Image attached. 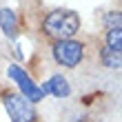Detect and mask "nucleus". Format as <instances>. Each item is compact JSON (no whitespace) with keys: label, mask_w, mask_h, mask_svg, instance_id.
I'll return each mask as SVG.
<instances>
[{"label":"nucleus","mask_w":122,"mask_h":122,"mask_svg":"<svg viewBox=\"0 0 122 122\" xmlns=\"http://www.w3.org/2000/svg\"><path fill=\"white\" fill-rule=\"evenodd\" d=\"M40 91L45 93V96L51 93V96H56V98H67L71 93V87H69V82H67L64 76H53L49 82H45V87H40Z\"/></svg>","instance_id":"5"},{"label":"nucleus","mask_w":122,"mask_h":122,"mask_svg":"<svg viewBox=\"0 0 122 122\" xmlns=\"http://www.w3.org/2000/svg\"><path fill=\"white\" fill-rule=\"evenodd\" d=\"M107 25H109V29H120V13L111 11L109 16H107Z\"/></svg>","instance_id":"9"},{"label":"nucleus","mask_w":122,"mask_h":122,"mask_svg":"<svg viewBox=\"0 0 122 122\" xmlns=\"http://www.w3.org/2000/svg\"><path fill=\"white\" fill-rule=\"evenodd\" d=\"M100 56H102V62L107 64V67H111V69H120V64H122L120 51H113V49L104 47L102 51H100Z\"/></svg>","instance_id":"7"},{"label":"nucleus","mask_w":122,"mask_h":122,"mask_svg":"<svg viewBox=\"0 0 122 122\" xmlns=\"http://www.w3.org/2000/svg\"><path fill=\"white\" fill-rule=\"evenodd\" d=\"M47 36H51L56 40H69L80 31V16L71 9H58L51 11L45 18V25H42Z\"/></svg>","instance_id":"1"},{"label":"nucleus","mask_w":122,"mask_h":122,"mask_svg":"<svg viewBox=\"0 0 122 122\" xmlns=\"http://www.w3.org/2000/svg\"><path fill=\"white\" fill-rule=\"evenodd\" d=\"M107 47L113 51H122V29H109L107 33Z\"/></svg>","instance_id":"8"},{"label":"nucleus","mask_w":122,"mask_h":122,"mask_svg":"<svg viewBox=\"0 0 122 122\" xmlns=\"http://www.w3.org/2000/svg\"><path fill=\"white\" fill-rule=\"evenodd\" d=\"M7 76H9L13 82H18L20 91H22V98H27L31 104L45 98V93H42V91H40V87L31 80V76L27 73V71H22L18 64H9V69H7Z\"/></svg>","instance_id":"4"},{"label":"nucleus","mask_w":122,"mask_h":122,"mask_svg":"<svg viewBox=\"0 0 122 122\" xmlns=\"http://www.w3.org/2000/svg\"><path fill=\"white\" fill-rule=\"evenodd\" d=\"M82 58H84V45L82 42H78L73 38L56 40V45H53V60L58 64L73 69V67H78V64L82 62Z\"/></svg>","instance_id":"2"},{"label":"nucleus","mask_w":122,"mask_h":122,"mask_svg":"<svg viewBox=\"0 0 122 122\" xmlns=\"http://www.w3.org/2000/svg\"><path fill=\"white\" fill-rule=\"evenodd\" d=\"M0 29L9 38H16L18 36V18H16V11H11L9 7L0 9Z\"/></svg>","instance_id":"6"},{"label":"nucleus","mask_w":122,"mask_h":122,"mask_svg":"<svg viewBox=\"0 0 122 122\" xmlns=\"http://www.w3.org/2000/svg\"><path fill=\"white\" fill-rule=\"evenodd\" d=\"M5 109L11 122H36V109L20 93H5Z\"/></svg>","instance_id":"3"}]
</instances>
